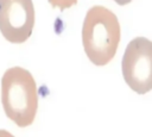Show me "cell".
<instances>
[{"label":"cell","mask_w":152,"mask_h":137,"mask_svg":"<svg viewBox=\"0 0 152 137\" xmlns=\"http://www.w3.org/2000/svg\"><path fill=\"white\" fill-rule=\"evenodd\" d=\"M120 24L116 15L103 6H93L82 26L86 55L95 66L107 64L116 54L120 42Z\"/></svg>","instance_id":"1"},{"label":"cell","mask_w":152,"mask_h":137,"mask_svg":"<svg viewBox=\"0 0 152 137\" xmlns=\"http://www.w3.org/2000/svg\"><path fill=\"white\" fill-rule=\"evenodd\" d=\"M1 104L6 116L19 127L33 123L38 108V91L32 74L21 68H8L1 77Z\"/></svg>","instance_id":"2"},{"label":"cell","mask_w":152,"mask_h":137,"mask_svg":"<svg viewBox=\"0 0 152 137\" xmlns=\"http://www.w3.org/2000/svg\"><path fill=\"white\" fill-rule=\"evenodd\" d=\"M122 76L138 94L152 89V41L145 37L132 39L122 56Z\"/></svg>","instance_id":"3"},{"label":"cell","mask_w":152,"mask_h":137,"mask_svg":"<svg viewBox=\"0 0 152 137\" xmlns=\"http://www.w3.org/2000/svg\"><path fill=\"white\" fill-rule=\"evenodd\" d=\"M34 26L32 0H0V32L11 43L26 42Z\"/></svg>","instance_id":"4"},{"label":"cell","mask_w":152,"mask_h":137,"mask_svg":"<svg viewBox=\"0 0 152 137\" xmlns=\"http://www.w3.org/2000/svg\"><path fill=\"white\" fill-rule=\"evenodd\" d=\"M48 1L53 8H59L61 11H64L77 4V0H48Z\"/></svg>","instance_id":"5"},{"label":"cell","mask_w":152,"mask_h":137,"mask_svg":"<svg viewBox=\"0 0 152 137\" xmlns=\"http://www.w3.org/2000/svg\"><path fill=\"white\" fill-rule=\"evenodd\" d=\"M0 137H14V136L7 130H0Z\"/></svg>","instance_id":"6"},{"label":"cell","mask_w":152,"mask_h":137,"mask_svg":"<svg viewBox=\"0 0 152 137\" xmlns=\"http://www.w3.org/2000/svg\"><path fill=\"white\" fill-rule=\"evenodd\" d=\"M118 5H120V6H124V5H127V4H129L132 0H114Z\"/></svg>","instance_id":"7"}]
</instances>
